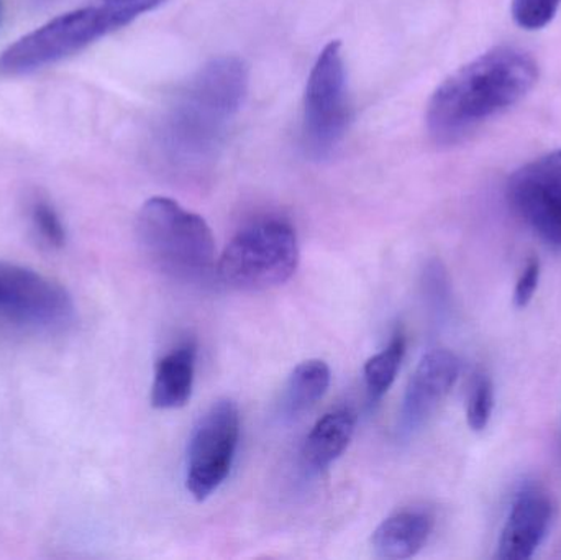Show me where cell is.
Segmentation results:
<instances>
[{
	"mask_svg": "<svg viewBox=\"0 0 561 560\" xmlns=\"http://www.w3.org/2000/svg\"><path fill=\"white\" fill-rule=\"evenodd\" d=\"M249 91V68L220 56L194 72L171 98L157 128L161 160L178 173H199L219 157Z\"/></svg>",
	"mask_w": 561,
	"mask_h": 560,
	"instance_id": "obj_1",
	"label": "cell"
},
{
	"mask_svg": "<svg viewBox=\"0 0 561 560\" xmlns=\"http://www.w3.org/2000/svg\"><path fill=\"white\" fill-rule=\"evenodd\" d=\"M539 62L527 49L501 45L448 76L432 94L425 124L440 147L461 144L519 104L537 84Z\"/></svg>",
	"mask_w": 561,
	"mask_h": 560,
	"instance_id": "obj_2",
	"label": "cell"
},
{
	"mask_svg": "<svg viewBox=\"0 0 561 560\" xmlns=\"http://www.w3.org/2000/svg\"><path fill=\"white\" fill-rule=\"evenodd\" d=\"M137 239L151 265L171 278L201 282L216 270L213 230L170 197H151L141 206Z\"/></svg>",
	"mask_w": 561,
	"mask_h": 560,
	"instance_id": "obj_3",
	"label": "cell"
},
{
	"mask_svg": "<svg viewBox=\"0 0 561 560\" xmlns=\"http://www.w3.org/2000/svg\"><path fill=\"white\" fill-rule=\"evenodd\" d=\"M296 230L283 219H262L240 230L217 263L224 285L265 292L283 285L299 265Z\"/></svg>",
	"mask_w": 561,
	"mask_h": 560,
	"instance_id": "obj_4",
	"label": "cell"
},
{
	"mask_svg": "<svg viewBox=\"0 0 561 560\" xmlns=\"http://www.w3.org/2000/svg\"><path fill=\"white\" fill-rule=\"evenodd\" d=\"M124 26L102 2L62 13L7 46L0 53V75H28L55 65Z\"/></svg>",
	"mask_w": 561,
	"mask_h": 560,
	"instance_id": "obj_5",
	"label": "cell"
},
{
	"mask_svg": "<svg viewBox=\"0 0 561 560\" xmlns=\"http://www.w3.org/2000/svg\"><path fill=\"white\" fill-rule=\"evenodd\" d=\"M350 122L348 78L339 42L317 56L304 94L302 145L312 160H327L345 138Z\"/></svg>",
	"mask_w": 561,
	"mask_h": 560,
	"instance_id": "obj_6",
	"label": "cell"
},
{
	"mask_svg": "<svg viewBox=\"0 0 561 560\" xmlns=\"http://www.w3.org/2000/svg\"><path fill=\"white\" fill-rule=\"evenodd\" d=\"M75 318L71 296L48 276L0 260V324L58 331Z\"/></svg>",
	"mask_w": 561,
	"mask_h": 560,
	"instance_id": "obj_7",
	"label": "cell"
},
{
	"mask_svg": "<svg viewBox=\"0 0 561 560\" xmlns=\"http://www.w3.org/2000/svg\"><path fill=\"white\" fill-rule=\"evenodd\" d=\"M240 441L236 401L219 400L197 421L187 447L186 489L197 502L209 499L229 477Z\"/></svg>",
	"mask_w": 561,
	"mask_h": 560,
	"instance_id": "obj_8",
	"label": "cell"
},
{
	"mask_svg": "<svg viewBox=\"0 0 561 560\" xmlns=\"http://www.w3.org/2000/svg\"><path fill=\"white\" fill-rule=\"evenodd\" d=\"M506 203L524 226L561 253V150L517 168L506 183Z\"/></svg>",
	"mask_w": 561,
	"mask_h": 560,
	"instance_id": "obj_9",
	"label": "cell"
},
{
	"mask_svg": "<svg viewBox=\"0 0 561 560\" xmlns=\"http://www.w3.org/2000/svg\"><path fill=\"white\" fill-rule=\"evenodd\" d=\"M458 375L460 361L454 352L435 348L422 357L402 400L398 426L401 437L414 436L428 423L457 384Z\"/></svg>",
	"mask_w": 561,
	"mask_h": 560,
	"instance_id": "obj_10",
	"label": "cell"
},
{
	"mask_svg": "<svg viewBox=\"0 0 561 560\" xmlns=\"http://www.w3.org/2000/svg\"><path fill=\"white\" fill-rule=\"evenodd\" d=\"M553 519V503L549 493L537 485H526L517 492L504 523L496 559L527 560L536 555L549 533Z\"/></svg>",
	"mask_w": 561,
	"mask_h": 560,
	"instance_id": "obj_11",
	"label": "cell"
},
{
	"mask_svg": "<svg viewBox=\"0 0 561 560\" xmlns=\"http://www.w3.org/2000/svg\"><path fill=\"white\" fill-rule=\"evenodd\" d=\"M434 529V518L422 510H402L386 518L373 533V549L382 559L414 558Z\"/></svg>",
	"mask_w": 561,
	"mask_h": 560,
	"instance_id": "obj_12",
	"label": "cell"
},
{
	"mask_svg": "<svg viewBox=\"0 0 561 560\" xmlns=\"http://www.w3.org/2000/svg\"><path fill=\"white\" fill-rule=\"evenodd\" d=\"M355 411L336 408L323 414L306 437L302 460L313 472H322L332 466L352 443L356 430Z\"/></svg>",
	"mask_w": 561,
	"mask_h": 560,
	"instance_id": "obj_13",
	"label": "cell"
},
{
	"mask_svg": "<svg viewBox=\"0 0 561 560\" xmlns=\"http://www.w3.org/2000/svg\"><path fill=\"white\" fill-rule=\"evenodd\" d=\"M196 375V347L184 344L164 355L154 368L151 404L157 410H176L191 400Z\"/></svg>",
	"mask_w": 561,
	"mask_h": 560,
	"instance_id": "obj_14",
	"label": "cell"
},
{
	"mask_svg": "<svg viewBox=\"0 0 561 560\" xmlns=\"http://www.w3.org/2000/svg\"><path fill=\"white\" fill-rule=\"evenodd\" d=\"M330 387V368L323 361L297 365L284 388L283 413L296 418L316 407Z\"/></svg>",
	"mask_w": 561,
	"mask_h": 560,
	"instance_id": "obj_15",
	"label": "cell"
},
{
	"mask_svg": "<svg viewBox=\"0 0 561 560\" xmlns=\"http://www.w3.org/2000/svg\"><path fill=\"white\" fill-rule=\"evenodd\" d=\"M405 342L404 332L398 331L392 335L391 342L385 351L373 355L365 364V384L371 403L381 400L398 377L399 368L404 361Z\"/></svg>",
	"mask_w": 561,
	"mask_h": 560,
	"instance_id": "obj_16",
	"label": "cell"
},
{
	"mask_svg": "<svg viewBox=\"0 0 561 560\" xmlns=\"http://www.w3.org/2000/svg\"><path fill=\"white\" fill-rule=\"evenodd\" d=\"M30 222L39 242L48 249L59 250L66 243V229L58 210L46 197H35L30 203Z\"/></svg>",
	"mask_w": 561,
	"mask_h": 560,
	"instance_id": "obj_17",
	"label": "cell"
},
{
	"mask_svg": "<svg viewBox=\"0 0 561 560\" xmlns=\"http://www.w3.org/2000/svg\"><path fill=\"white\" fill-rule=\"evenodd\" d=\"M494 411V385L486 374H478L473 378L468 397L467 421L468 426L474 433L486 430L493 418Z\"/></svg>",
	"mask_w": 561,
	"mask_h": 560,
	"instance_id": "obj_18",
	"label": "cell"
},
{
	"mask_svg": "<svg viewBox=\"0 0 561 560\" xmlns=\"http://www.w3.org/2000/svg\"><path fill=\"white\" fill-rule=\"evenodd\" d=\"M561 0H513V19L520 28L540 30L559 13Z\"/></svg>",
	"mask_w": 561,
	"mask_h": 560,
	"instance_id": "obj_19",
	"label": "cell"
},
{
	"mask_svg": "<svg viewBox=\"0 0 561 560\" xmlns=\"http://www.w3.org/2000/svg\"><path fill=\"white\" fill-rule=\"evenodd\" d=\"M540 282V262L537 259L529 260L526 268L520 273L519 279L514 289V305L516 308L523 309L529 306L539 288Z\"/></svg>",
	"mask_w": 561,
	"mask_h": 560,
	"instance_id": "obj_20",
	"label": "cell"
},
{
	"mask_svg": "<svg viewBox=\"0 0 561 560\" xmlns=\"http://www.w3.org/2000/svg\"><path fill=\"white\" fill-rule=\"evenodd\" d=\"M102 2L107 3L128 25L138 16L151 12V10L157 9L167 0H102Z\"/></svg>",
	"mask_w": 561,
	"mask_h": 560,
	"instance_id": "obj_21",
	"label": "cell"
},
{
	"mask_svg": "<svg viewBox=\"0 0 561 560\" xmlns=\"http://www.w3.org/2000/svg\"><path fill=\"white\" fill-rule=\"evenodd\" d=\"M0 15H2V0H0Z\"/></svg>",
	"mask_w": 561,
	"mask_h": 560,
	"instance_id": "obj_22",
	"label": "cell"
}]
</instances>
